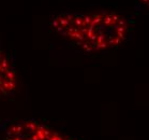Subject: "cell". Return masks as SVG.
Returning <instances> with one entry per match:
<instances>
[{
    "mask_svg": "<svg viewBox=\"0 0 149 140\" xmlns=\"http://www.w3.org/2000/svg\"><path fill=\"white\" fill-rule=\"evenodd\" d=\"M17 72L11 55L0 48V103L16 92Z\"/></svg>",
    "mask_w": 149,
    "mask_h": 140,
    "instance_id": "3957f363",
    "label": "cell"
},
{
    "mask_svg": "<svg viewBox=\"0 0 149 140\" xmlns=\"http://www.w3.org/2000/svg\"><path fill=\"white\" fill-rule=\"evenodd\" d=\"M141 1V4H143L145 7H147L149 9V0H139Z\"/></svg>",
    "mask_w": 149,
    "mask_h": 140,
    "instance_id": "277c9868",
    "label": "cell"
},
{
    "mask_svg": "<svg viewBox=\"0 0 149 140\" xmlns=\"http://www.w3.org/2000/svg\"><path fill=\"white\" fill-rule=\"evenodd\" d=\"M55 34L85 53L113 50L128 39L130 25L123 15L114 11L62 12L51 17Z\"/></svg>",
    "mask_w": 149,
    "mask_h": 140,
    "instance_id": "6da1fadb",
    "label": "cell"
},
{
    "mask_svg": "<svg viewBox=\"0 0 149 140\" xmlns=\"http://www.w3.org/2000/svg\"><path fill=\"white\" fill-rule=\"evenodd\" d=\"M0 140H76L34 119L7 120L0 125Z\"/></svg>",
    "mask_w": 149,
    "mask_h": 140,
    "instance_id": "7a4b0ae2",
    "label": "cell"
}]
</instances>
